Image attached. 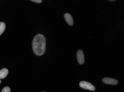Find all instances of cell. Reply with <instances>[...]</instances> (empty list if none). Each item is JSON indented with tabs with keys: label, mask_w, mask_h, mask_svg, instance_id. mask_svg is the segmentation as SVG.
<instances>
[{
	"label": "cell",
	"mask_w": 124,
	"mask_h": 92,
	"mask_svg": "<svg viewBox=\"0 0 124 92\" xmlns=\"http://www.w3.org/2000/svg\"><path fill=\"white\" fill-rule=\"evenodd\" d=\"M33 51L37 55L41 56L46 50V38L42 34H37L32 41Z\"/></svg>",
	"instance_id": "cell-1"
},
{
	"label": "cell",
	"mask_w": 124,
	"mask_h": 92,
	"mask_svg": "<svg viewBox=\"0 0 124 92\" xmlns=\"http://www.w3.org/2000/svg\"><path fill=\"white\" fill-rule=\"evenodd\" d=\"M79 86L80 87L84 89H88V90H90V91H94L95 90V86L91 84V83L86 81H82L79 83Z\"/></svg>",
	"instance_id": "cell-2"
},
{
	"label": "cell",
	"mask_w": 124,
	"mask_h": 92,
	"mask_svg": "<svg viewBox=\"0 0 124 92\" xmlns=\"http://www.w3.org/2000/svg\"><path fill=\"white\" fill-rule=\"evenodd\" d=\"M77 60H78V62L79 64L81 65H83L84 63V55L82 50H79L78 52H77Z\"/></svg>",
	"instance_id": "cell-3"
},
{
	"label": "cell",
	"mask_w": 124,
	"mask_h": 92,
	"mask_svg": "<svg viewBox=\"0 0 124 92\" xmlns=\"http://www.w3.org/2000/svg\"><path fill=\"white\" fill-rule=\"evenodd\" d=\"M103 82L107 84H111V85H116L118 84V81L115 79H111V78H103L102 79Z\"/></svg>",
	"instance_id": "cell-4"
},
{
	"label": "cell",
	"mask_w": 124,
	"mask_h": 92,
	"mask_svg": "<svg viewBox=\"0 0 124 92\" xmlns=\"http://www.w3.org/2000/svg\"><path fill=\"white\" fill-rule=\"evenodd\" d=\"M64 18H65V20L68 23L69 25L72 26L74 24V20H73V18H72V16H71V14H69V13H65L64 14Z\"/></svg>",
	"instance_id": "cell-5"
},
{
	"label": "cell",
	"mask_w": 124,
	"mask_h": 92,
	"mask_svg": "<svg viewBox=\"0 0 124 92\" xmlns=\"http://www.w3.org/2000/svg\"><path fill=\"white\" fill-rule=\"evenodd\" d=\"M8 72H9V71H8L7 69H6V68L1 69L0 70V79H4V78H5V77L7 76Z\"/></svg>",
	"instance_id": "cell-6"
},
{
	"label": "cell",
	"mask_w": 124,
	"mask_h": 92,
	"mask_svg": "<svg viewBox=\"0 0 124 92\" xmlns=\"http://www.w3.org/2000/svg\"><path fill=\"white\" fill-rule=\"evenodd\" d=\"M5 28H6L5 24L4 22H0V35L3 33V32L5 30Z\"/></svg>",
	"instance_id": "cell-7"
},
{
	"label": "cell",
	"mask_w": 124,
	"mask_h": 92,
	"mask_svg": "<svg viewBox=\"0 0 124 92\" xmlns=\"http://www.w3.org/2000/svg\"><path fill=\"white\" fill-rule=\"evenodd\" d=\"M1 92H11V89H10V88H9V86H5L4 88H3V89H2Z\"/></svg>",
	"instance_id": "cell-8"
},
{
	"label": "cell",
	"mask_w": 124,
	"mask_h": 92,
	"mask_svg": "<svg viewBox=\"0 0 124 92\" xmlns=\"http://www.w3.org/2000/svg\"><path fill=\"white\" fill-rule=\"evenodd\" d=\"M31 1L36 2V3H41L42 1V0H31Z\"/></svg>",
	"instance_id": "cell-9"
},
{
	"label": "cell",
	"mask_w": 124,
	"mask_h": 92,
	"mask_svg": "<svg viewBox=\"0 0 124 92\" xmlns=\"http://www.w3.org/2000/svg\"><path fill=\"white\" fill-rule=\"evenodd\" d=\"M108 1H116V0H108Z\"/></svg>",
	"instance_id": "cell-10"
},
{
	"label": "cell",
	"mask_w": 124,
	"mask_h": 92,
	"mask_svg": "<svg viewBox=\"0 0 124 92\" xmlns=\"http://www.w3.org/2000/svg\"><path fill=\"white\" fill-rule=\"evenodd\" d=\"M0 84H1V79H0Z\"/></svg>",
	"instance_id": "cell-11"
}]
</instances>
